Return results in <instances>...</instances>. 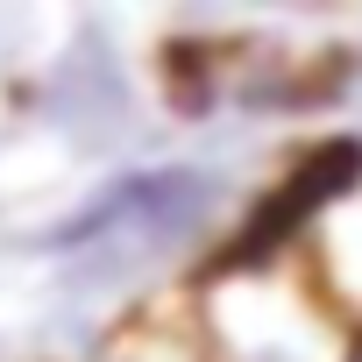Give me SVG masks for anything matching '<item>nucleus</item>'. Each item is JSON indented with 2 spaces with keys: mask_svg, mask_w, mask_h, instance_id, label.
Returning a JSON list of instances; mask_svg holds the SVG:
<instances>
[{
  "mask_svg": "<svg viewBox=\"0 0 362 362\" xmlns=\"http://www.w3.org/2000/svg\"><path fill=\"white\" fill-rule=\"evenodd\" d=\"M242 199V177L206 156L114 163L50 221H36L22 249L50 270V298L78 334H93V355L114 327L177 298L221 256Z\"/></svg>",
  "mask_w": 362,
  "mask_h": 362,
  "instance_id": "obj_1",
  "label": "nucleus"
},
{
  "mask_svg": "<svg viewBox=\"0 0 362 362\" xmlns=\"http://www.w3.org/2000/svg\"><path fill=\"white\" fill-rule=\"evenodd\" d=\"M177 305L206 362H355V327L298 256L206 263Z\"/></svg>",
  "mask_w": 362,
  "mask_h": 362,
  "instance_id": "obj_2",
  "label": "nucleus"
},
{
  "mask_svg": "<svg viewBox=\"0 0 362 362\" xmlns=\"http://www.w3.org/2000/svg\"><path fill=\"white\" fill-rule=\"evenodd\" d=\"M22 121L43 128L57 149L107 163L135 142L142 128V78L135 57L121 50V36L107 22H71L36 64H22Z\"/></svg>",
  "mask_w": 362,
  "mask_h": 362,
  "instance_id": "obj_3",
  "label": "nucleus"
},
{
  "mask_svg": "<svg viewBox=\"0 0 362 362\" xmlns=\"http://www.w3.org/2000/svg\"><path fill=\"white\" fill-rule=\"evenodd\" d=\"M298 263L313 270V284L334 298V313L362 334V185L305 235V249H298Z\"/></svg>",
  "mask_w": 362,
  "mask_h": 362,
  "instance_id": "obj_4",
  "label": "nucleus"
},
{
  "mask_svg": "<svg viewBox=\"0 0 362 362\" xmlns=\"http://www.w3.org/2000/svg\"><path fill=\"white\" fill-rule=\"evenodd\" d=\"M86 362H206V355H199V341H192V327H185V305L163 298V305L135 313L128 327H114Z\"/></svg>",
  "mask_w": 362,
  "mask_h": 362,
  "instance_id": "obj_5",
  "label": "nucleus"
},
{
  "mask_svg": "<svg viewBox=\"0 0 362 362\" xmlns=\"http://www.w3.org/2000/svg\"><path fill=\"white\" fill-rule=\"evenodd\" d=\"M348 57H355V86H362V50H348Z\"/></svg>",
  "mask_w": 362,
  "mask_h": 362,
  "instance_id": "obj_6",
  "label": "nucleus"
},
{
  "mask_svg": "<svg viewBox=\"0 0 362 362\" xmlns=\"http://www.w3.org/2000/svg\"><path fill=\"white\" fill-rule=\"evenodd\" d=\"M355 362H362V334H355Z\"/></svg>",
  "mask_w": 362,
  "mask_h": 362,
  "instance_id": "obj_7",
  "label": "nucleus"
}]
</instances>
